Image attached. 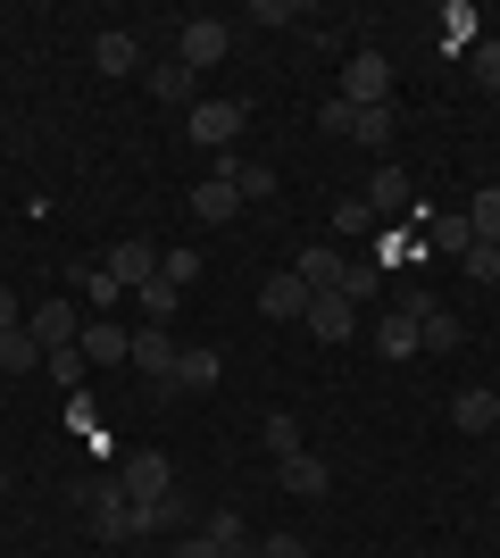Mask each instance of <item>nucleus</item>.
Instances as JSON below:
<instances>
[{
	"instance_id": "7ed1b4c3",
	"label": "nucleus",
	"mask_w": 500,
	"mask_h": 558,
	"mask_svg": "<svg viewBox=\"0 0 500 558\" xmlns=\"http://www.w3.org/2000/svg\"><path fill=\"white\" fill-rule=\"evenodd\" d=\"M358 201L376 209V226H392V217H408V209H417V184H408V167L376 159V175H367V192H358Z\"/></svg>"
},
{
	"instance_id": "393cba45",
	"label": "nucleus",
	"mask_w": 500,
	"mask_h": 558,
	"mask_svg": "<svg viewBox=\"0 0 500 558\" xmlns=\"http://www.w3.org/2000/svg\"><path fill=\"white\" fill-rule=\"evenodd\" d=\"M150 93H159V100H175V109H192V68H184V59L150 68Z\"/></svg>"
},
{
	"instance_id": "20e7f679",
	"label": "nucleus",
	"mask_w": 500,
	"mask_h": 558,
	"mask_svg": "<svg viewBox=\"0 0 500 558\" xmlns=\"http://www.w3.org/2000/svg\"><path fill=\"white\" fill-rule=\"evenodd\" d=\"M100 276L118 283V292H143V283L159 276V251H150L143 233H125V242H109V258H100Z\"/></svg>"
},
{
	"instance_id": "72a5a7b5",
	"label": "nucleus",
	"mask_w": 500,
	"mask_h": 558,
	"mask_svg": "<svg viewBox=\"0 0 500 558\" xmlns=\"http://www.w3.org/2000/svg\"><path fill=\"white\" fill-rule=\"evenodd\" d=\"M459 267H467V276H476V283H500V242H476V251L459 258Z\"/></svg>"
},
{
	"instance_id": "f3484780",
	"label": "nucleus",
	"mask_w": 500,
	"mask_h": 558,
	"mask_svg": "<svg viewBox=\"0 0 500 558\" xmlns=\"http://www.w3.org/2000/svg\"><path fill=\"white\" fill-rule=\"evenodd\" d=\"M217 375H225V359H217V350H184V359H175V375H167V392H209Z\"/></svg>"
},
{
	"instance_id": "e433bc0d",
	"label": "nucleus",
	"mask_w": 500,
	"mask_h": 558,
	"mask_svg": "<svg viewBox=\"0 0 500 558\" xmlns=\"http://www.w3.org/2000/svg\"><path fill=\"white\" fill-rule=\"evenodd\" d=\"M351 117H358V109H351V100H342V93H333L326 109H317V125H326V134H351Z\"/></svg>"
},
{
	"instance_id": "a878e982",
	"label": "nucleus",
	"mask_w": 500,
	"mask_h": 558,
	"mask_svg": "<svg viewBox=\"0 0 500 558\" xmlns=\"http://www.w3.org/2000/svg\"><path fill=\"white\" fill-rule=\"evenodd\" d=\"M459 333H467V326H459L451 308H434V317H417V350H459Z\"/></svg>"
},
{
	"instance_id": "412c9836",
	"label": "nucleus",
	"mask_w": 500,
	"mask_h": 558,
	"mask_svg": "<svg viewBox=\"0 0 500 558\" xmlns=\"http://www.w3.org/2000/svg\"><path fill=\"white\" fill-rule=\"evenodd\" d=\"M34 367H42V342H34V333H0V375H34Z\"/></svg>"
},
{
	"instance_id": "bb28decb",
	"label": "nucleus",
	"mask_w": 500,
	"mask_h": 558,
	"mask_svg": "<svg viewBox=\"0 0 500 558\" xmlns=\"http://www.w3.org/2000/svg\"><path fill=\"white\" fill-rule=\"evenodd\" d=\"M467 226H476V242H500V184H484L467 201Z\"/></svg>"
},
{
	"instance_id": "7c9ffc66",
	"label": "nucleus",
	"mask_w": 500,
	"mask_h": 558,
	"mask_svg": "<svg viewBox=\"0 0 500 558\" xmlns=\"http://www.w3.org/2000/svg\"><path fill=\"white\" fill-rule=\"evenodd\" d=\"M259 442L276 450V459H292V450H301V417H267V425H259Z\"/></svg>"
},
{
	"instance_id": "f8f14e48",
	"label": "nucleus",
	"mask_w": 500,
	"mask_h": 558,
	"mask_svg": "<svg viewBox=\"0 0 500 558\" xmlns=\"http://www.w3.org/2000/svg\"><path fill=\"white\" fill-rule=\"evenodd\" d=\"M192 217H200V226H225V217H242V184H234V175L192 184Z\"/></svg>"
},
{
	"instance_id": "37998d69",
	"label": "nucleus",
	"mask_w": 500,
	"mask_h": 558,
	"mask_svg": "<svg viewBox=\"0 0 500 558\" xmlns=\"http://www.w3.org/2000/svg\"><path fill=\"white\" fill-rule=\"evenodd\" d=\"M492 517H500V500H492Z\"/></svg>"
},
{
	"instance_id": "9d476101",
	"label": "nucleus",
	"mask_w": 500,
	"mask_h": 558,
	"mask_svg": "<svg viewBox=\"0 0 500 558\" xmlns=\"http://www.w3.org/2000/svg\"><path fill=\"white\" fill-rule=\"evenodd\" d=\"M75 350H84V359H100V367H118V359H134V333H125L118 317H84Z\"/></svg>"
},
{
	"instance_id": "5701e85b",
	"label": "nucleus",
	"mask_w": 500,
	"mask_h": 558,
	"mask_svg": "<svg viewBox=\"0 0 500 558\" xmlns=\"http://www.w3.org/2000/svg\"><path fill=\"white\" fill-rule=\"evenodd\" d=\"M342 301H383V267H376V258H351V276H342Z\"/></svg>"
},
{
	"instance_id": "dca6fc26",
	"label": "nucleus",
	"mask_w": 500,
	"mask_h": 558,
	"mask_svg": "<svg viewBox=\"0 0 500 558\" xmlns=\"http://www.w3.org/2000/svg\"><path fill=\"white\" fill-rule=\"evenodd\" d=\"M259 308H267V317H309V283L284 267V276H267V283H259Z\"/></svg>"
},
{
	"instance_id": "aec40b11",
	"label": "nucleus",
	"mask_w": 500,
	"mask_h": 558,
	"mask_svg": "<svg viewBox=\"0 0 500 558\" xmlns=\"http://www.w3.org/2000/svg\"><path fill=\"white\" fill-rule=\"evenodd\" d=\"M175 525H184V492H159L134 509V534H175Z\"/></svg>"
},
{
	"instance_id": "c756f323",
	"label": "nucleus",
	"mask_w": 500,
	"mask_h": 558,
	"mask_svg": "<svg viewBox=\"0 0 500 558\" xmlns=\"http://www.w3.org/2000/svg\"><path fill=\"white\" fill-rule=\"evenodd\" d=\"M42 367H50V384H68V392H75V384H84V367H93V359H84V350H50V359H42Z\"/></svg>"
},
{
	"instance_id": "b1692460",
	"label": "nucleus",
	"mask_w": 500,
	"mask_h": 558,
	"mask_svg": "<svg viewBox=\"0 0 500 558\" xmlns=\"http://www.w3.org/2000/svg\"><path fill=\"white\" fill-rule=\"evenodd\" d=\"M134 301H143V326H167V317H175V301H184V292H175V283H167V276H150L143 292H134Z\"/></svg>"
},
{
	"instance_id": "c9c22d12",
	"label": "nucleus",
	"mask_w": 500,
	"mask_h": 558,
	"mask_svg": "<svg viewBox=\"0 0 500 558\" xmlns=\"http://www.w3.org/2000/svg\"><path fill=\"white\" fill-rule=\"evenodd\" d=\"M292 17H301L292 0H251V25H292Z\"/></svg>"
},
{
	"instance_id": "a18cd8bd",
	"label": "nucleus",
	"mask_w": 500,
	"mask_h": 558,
	"mask_svg": "<svg viewBox=\"0 0 500 558\" xmlns=\"http://www.w3.org/2000/svg\"><path fill=\"white\" fill-rule=\"evenodd\" d=\"M17 558H25V550H17Z\"/></svg>"
},
{
	"instance_id": "4be33fe9",
	"label": "nucleus",
	"mask_w": 500,
	"mask_h": 558,
	"mask_svg": "<svg viewBox=\"0 0 500 558\" xmlns=\"http://www.w3.org/2000/svg\"><path fill=\"white\" fill-rule=\"evenodd\" d=\"M376 350H383V359H417V317H401V308H392V317L376 326Z\"/></svg>"
},
{
	"instance_id": "4c0bfd02",
	"label": "nucleus",
	"mask_w": 500,
	"mask_h": 558,
	"mask_svg": "<svg viewBox=\"0 0 500 558\" xmlns=\"http://www.w3.org/2000/svg\"><path fill=\"white\" fill-rule=\"evenodd\" d=\"M259 558H309V542H301V534H276V542H259Z\"/></svg>"
},
{
	"instance_id": "423d86ee",
	"label": "nucleus",
	"mask_w": 500,
	"mask_h": 558,
	"mask_svg": "<svg viewBox=\"0 0 500 558\" xmlns=\"http://www.w3.org/2000/svg\"><path fill=\"white\" fill-rule=\"evenodd\" d=\"M25 333H34V342H42V359H50V350H68L75 333H84V317H75L68 292H50L42 308H25Z\"/></svg>"
},
{
	"instance_id": "2f4dec72",
	"label": "nucleus",
	"mask_w": 500,
	"mask_h": 558,
	"mask_svg": "<svg viewBox=\"0 0 500 558\" xmlns=\"http://www.w3.org/2000/svg\"><path fill=\"white\" fill-rule=\"evenodd\" d=\"M367 226H376V209H367V201H358V192H351V201H342V209H333V233H342V242H351V233H367Z\"/></svg>"
},
{
	"instance_id": "9b49d317",
	"label": "nucleus",
	"mask_w": 500,
	"mask_h": 558,
	"mask_svg": "<svg viewBox=\"0 0 500 558\" xmlns=\"http://www.w3.org/2000/svg\"><path fill=\"white\" fill-rule=\"evenodd\" d=\"M276 484L292 492V500H326V459H317V450H292V459H276Z\"/></svg>"
},
{
	"instance_id": "39448f33",
	"label": "nucleus",
	"mask_w": 500,
	"mask_h": 558,
	"mask_svg": "<svg viewBox=\"0 0 500 558\" xmlns=\"http://www.w3.org/2000/svg\"><path fill=\"white\" fill-rule=\"evenodd\" d=\"M225 50H234V34H225L217 17H184V25H175V59H184L192 75H200V68H217Z\"/></svg>"
},
{
	"instance_id": "4468645a",
	"label": "nucleus",
	"mask_w": 500,
	"mask_h": 558,
	"mask_svg": "<svg viewBox=\"0 0 500 558\" xmlns=\"http://www.w3.org/2000/svg\"><path fill=\"white\" fill-rule=\"evenodd\" d=\"M93 534H100V542H134V500H125L118 484L93 492Z\"/></svg>"
},
{
	"instance_id": "f257e3e1",
	"label": "nucleus",
	"mask_w": 500,
	"mask_h": 558,
	"mask_svg": "<svg viewBox=\"0 0 500 558\" xmlns=\"http://www.w3.org/2000/svg\"><path fill=\"white\" fill-rule=\"evenodd\" d=\"M342 100H351V109H392V59H383V50H351Z\"/></svg>"
},
{
	"instance_id": "1a4fd4ad",
	"label": "nucleus",
	"mask_w": 500,
	"mask_h": 558,
	"mask_svg": "<svg viewBox=\"0 0 500 558\" xmlns=\"http://www.w3.org/2000/svg\"><path fill=\"white\" fill-rule=\"evenodd\" d=\"M175 359H184V350H175V333H167V326H134V367H143L159 392H167V375H175Z\"/></svg>"
},
{
	"instance_id": "a211bd4d",
	"label": "nucleus",
	"mask_w": 500,
	"mask_h": 558,
	"mask_svg": "<svg viewBox=\"0 0 500 558\" xmlns=\"http://www.w3.org/2000/svg\"><path fill=\"white\" fill-rule=\"evenodd\" d=\"M93 68H100V75H134V68H143V50H134V34H118V25H109V34L93 43Z\"/></svg>"
},
{
	"instance_id": "79ce46f5",
	"label": "nucleus",
	"mask_w": 500,
	"mask_h": 558,
	"mask_svg": "<svg viewBox=\"0 0 500 558\" xmlns=\"http://www.w3.org/2000/svg\"><path fill=\"white\" fill-rule=\"evenodd\" d=\"M492 301H500V283H492Z\"/></svg>"
},
{
	"instance_id": "0eeeda50",
	"label": "nucleus",
	"mask_w": 500,
	"mask_h": 558,
	"mask_svg": "<svg viewBox=\"0 0 500 558\" xmlns=\"http://www.w3.org/2000/svg\"><path fill=\"white\" fill-rule=\"evenodd\" d=\"M118 492L143 509V500H159V492H175V466H167V450H134V459L118 466Z\"/></svg>"
},
{
	"instance_id": "58836bf2",
	"label": "nucleus",
	"mask_w": 500,
	"mask_h": 558,
	"mask_svg": "<svg viewBox=\"0 0 500 558\" xmlns=\"http://www.w3.org/2000/svg\"><path fill=\"white\" fill-rule=\"evenodd\" d=\"M17 326H25V308H17V292L0 283V333H17Z\"/></svg>"
},
{
	"instance_id": "f03ea898",
	"label": "nucleus",
	"mask_w": 500,
	"mask_h": 558,
	"mask_svg": "<svg viewBox=\"0 0 500 558\" xmlns=\"http://www.w3.org/2000/svg\"><path fill=\"white\" fill-rule=\"evenodd\" d=\"M184 134L200 142V150H217V159H225V150H234V134H242V100H192V109H184Z\"/></svg>"
},
{
	"instance_id": "ea45409f",
	"label": "nucleus",
	"mask_w": 500,
	"mask_h": 558,
	"mask_svg": "<svg viewBox=\"0 0 500 558\" xmlns=\"http://www.w3.org/2000/svg\"><path fill=\"white\" fill-rule=\"evenodd\" d=\"M175 558H217V550H209V534H184V542H175Z\"/></svg>"
},
{
	"instance_id": "f704fd0d",
	"label": "nucleus",
	"mask_w": 500,
	"mask_h": 558,
	"mask_svg": "<svg viewBox=\"0 0 500 558\" xmlns=\"http://www.w3.org/2000/svg\"><path fill=\"white\" fill-rule=\"evenodd\" d=\"M467 68H476L484 93H500V43H476V50H467Z\"/></svg>"
},
{
	"instance_id": "ddd939ff",
	"label": "nucleus",
	"mask_w": 500,
	"mask_h": 558,
	"mask_svg": "<svg viewBox=\"0 0 500 558\" xmlns=\"http://www.w3.org/2000/svg\"><path fill=\"white\" fill-rule=\"evenodd\" d=\"M292 276L309 283V292H342V276H351V258L333 251V242H309V251H301V267H292Z\"/></svg>"
},
{
	"instance_id": "c03bdc74",
	"label": "nucleus",
	"mask_w": 500,
	"mask_h": 558,
	"mask_svg": "<svg viewBox=\"0 0 500 558\" xmlns=\"http://www.w3.org/2000/svg\"><path fill=\"white\" fill-rule=\"evenodd\" d=\"M492 400H500V384H492Z\"/></svg>"
},
{
	"instance_id": "cd10ccee",
	"label": "nucleus",
	"mask_w": 500,
	"mask_h": 558,
	"mask_svg": "<svg viewBox=\"0 0 500 558\" xmlns=\"http://www.w3.org/2000/svg\"><path fill=\"white\" fill-rule=\"evenodd\" d=\"M442 50H476V9H467V0L442 9Z\"/></svg>"
},
{
	"instance_id": "2eb2a0df",
	"label": "nucleus",
	"mask_w": 500,
	"mask_h": 558,
	"mask_svg": "<svg viewBox=\"0 0 500 558\" xmlns=\"http://www.w3.org/2000/svg\"><path fill=\"white\" fill-rule=\"evenodd\" d=\"M451 425H459V434H492V425H500V400H492V384H467V392L451 400Z\"/></svg>"
},
{
	"instance_id": "6ab92c4d",
	"label": "nucleus",
	"mask_w": 500,
	"mask_h": 558,
	"mask_svg": "<svg viewBox=\"0 0 500 558\" xmlns=\"http://www.w3.org/2000/svg\"><path fill=\"white\" fill-rule=\"evenodd\" d=\"M200 534H209V550H217V558H259V550H251V534H242V517H234V509H217L209 525H200Z\"/></svg>"
},
{
	"instance_id": "a19ab883",
	"label": "nucleus",
	"mask_w": 500,
	"mask_h": 558,
	"mask_svg": "<svg viewBox=\"0 0 500 558\" xmlns=\"http://www.w3.org/2000/svg\"><path fill=\"white\" fill-rule=\"evenodd\" d=\"M0 492H9V466H0Z\"/></svg>"
},
{
	"instance_id": "c85d7f7f",
	"label": "nucleus",
	"mask_w": 500,
	"mask_h": 558,
	"mask_svg": "<svg viewBox=\"0 0 500 558\" xmlns=\"http://www.w3.org/2000/svg\"><path fill=\"white\" fill-rule=\"evenodd\" d=\"M351 142L383 150V142H392V109H358V117H351Z\"/></svg>"
},
{
	"instance_id": "6e6552de",
	"label": "nucleus",
	"mask_w": 500,
	"mask_h": 558,
	"mask_svg": "<svg viewBox=\"0 0 500 558\" xmlns=\"http://www.w3.org/2000/svg\"><path fill=\"white\" fill-rule=\"evenodd\" d=\"M301 326H309L317 342H351V333H358V308L342 301V292H309V317H301Z\"/></svg>"
},
{
	"instance_id": "473e14b6",
	"label": "nucleus",
	"mask_w": 500,
	"mask_h": 558,
	"mask_svg": "<svg viewBox=\"0 0 500 558\" xmlns=\"http://www.w3.org/2000/svg\"><path fill=\"white\" fill-rule=\"evenodd\" d=\"M159 276L175 283V292H184V283L200 276V251H159Z\"/></svg>"
}]
</instances>
